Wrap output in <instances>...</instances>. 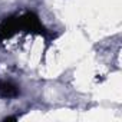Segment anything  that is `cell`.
<instances>
[{"label": "cell", "instance_id": "obj_1", "mask_svg": "<svg viewBox=\"0 0 122 122\" xmlns=\"http://www.w3.org/2000/svg\"><path fill=\"white\" fill-rule=\"evenodd\" d=\"M16 26H17V33L37 35V36H43L45 39H55L56 37V35L49 32L45 27V25L40 22V17L32 10H27L23 15L16 16Z\"/></svg>", "mask_w": 122, "mask_h": 122}, {"label": "cell", "instance_id": "obj_2", "mask_svg": "<svg viewBox=\"0 0 122 122\" xmlns=\"http://www.w3.org/2000/svg\"><path fill=\"white\" fill-rule=\"evenodd\" d=\"M15 35H17V26H16V16L5 17L0 22V42H5L12 39Z\"/></svg>", "mask_w": 122, "mask_h": 122}, {"label": "cell", "instance_id": "obj_3", "mask_svg": "<svg viewBox=\"0 0 122 122\" xmlns=\"http://www.w3.org/2000/svg\"><path fill=\"white\" fill-rule=\"evenodd\" d=\"M20 95V89L16 83L10 81H0V98L3 99H13Z\"/></svg>", "mask_w": 122, "mask_h": 122}, {"label": "cell", "instance_id": "obj_4", "mask_svg": "<svg viewBox=\"0 0 122 122\" xmlns=\"http://www.w3.org/2000/svg\"><path fill=\"white\" fill-rule=\"evenodd\" d=\"M7 121H17V116H6V118H3V122H7Z\"/></svg>", "mask_w": 122, "mask_h": 122}]
</instances>
